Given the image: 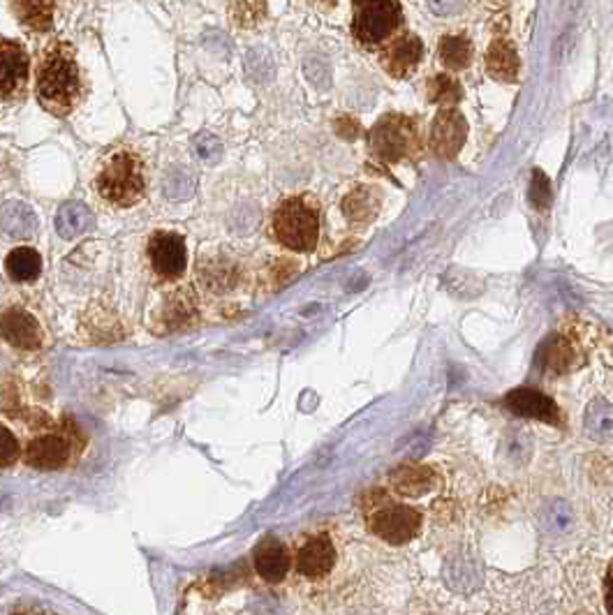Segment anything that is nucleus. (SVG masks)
<instances>
[{
	"mask_svg": "<svg viewBox=\"0 0 613 615\" xmlns=\"http://www.w3.org/2000/svg\"><path fill=\"white\" fill-rule=\"evenodd\" d=\"M84 91L74 46L65 40L51 42L40 59L35 93L42 110L54 116H67Z\"/></svg>",
	"mask_w": 613,
	"mask_h": 615,
	"instance_id": "1",
	"label": "nucleus"
},
{
	"mask_svg": "<svg viewBox=\"0 0 613 615\" xmlns=\"http://www.w3.org/2000/svg\"><path fill=\"white\" fill-rule=\"evenodd\" d=\"M97 195L112 207L127 209L135 207L146 195V171L144 160L133 148H116L112 156L102 163L95 176Z\"/></svg>",
	"mask_w": 613,
	"mask_h": 615,
	"instance_id": "2",
	"label": "nucleus"
},
{
	"mask_svg": "<svg viewBox=\"0 0 613 615\" xmlns=\"http://www.w3.org/2000/svg\"><path fill=\"white\" fill-rule=\"evenodd\" d=\"M271 232L288 250L313 252L320 241V204L309 195L283 199L271 216Z\"/></svg>",
	"mask_w": 613,
	"mask_h": 615,
	"instance_id": "3",
	"label": "nucleus"
},
{
	"mask_svg": "<svg viewBox=\"0 0 613 615\" xmlns=\"http://www.w3.org/2000/svg\"><path fill=\"white\" fill-rule=\"evenodd\" d=\"M364 519L371 534L387 544L413 542L422 530V514L403 502L389 500L385 493H373L364 504Z\"/></svg>",
	"mask_w": 613,
	"mask_h": 615,
	"instance_id": "4",
	"label": "nucleus"
},
{
	"mask_svg": "<svg viewBox=\"0 0 613 615\" xmlns=\"http://www.w3.org/2000/svg\"><path fill=\"white\" fill-rule=\"evenodd\" d=\"M417 146H419L417 121L403 114H387L385 118H380L368 135V148L373 153V158L385 165H396L405 158L415 156Z\"/></svg>",
	"mask_w": 613,
	"mask_h": 615,
	"instance_id": "5",
	"label": "nucleus"
},
{
	"mask_svg": "<svg viewBox=\"0 0 613 615\" xmlns=\"http://www.w3.org/2000/svg\"><path fill=\"white\" fill-rule=\"evenodd\" d=\"M82 447L84 442L76 438L74 426H63L54 430H44L35 435L33 440H29V445L23 449V460L25 466L33 470L54 472L74 463Z\"/></svg>",
	"mask_w": 613,
	"mask_h": 615,
	"instance_id": "6",
	"label": "nucleus"
},
{
	"mask_svg": "<svg viewBox=\"0 0 613 615\" xmlns=\"http://www.w3.org/2000/svg\"><path fill=\"white\" fill-rule=\"evenodd\" d=\"M401 17V3H394V0H366V3H356L352 33L362 44H382L398 31Z\"/></svg>",
	"mask_w": 613,
	"mask_h": 615,
	"instance_id": "7",
	"label": "nucleus"
},
{
	"mask_svg": "<svg viewBox=\"0 0 613 615\" xmlns=\"http://www.w3.org/2000/svg\"><path fill=\"white\" fill-rule=\"evenodd\" d=\"M292 557L294 572L305 581L318 583L334 574L339 562V549L329 532H313L303 536Z\"/></svg>",
	"mask_w": 613,
	"mask_h": 615,
	"instance_id": "8",
	"label": "nucleus"
},
{
	"mask_svg": "<svg viewBox=\"0 0 613 615\" xmlns=\"http://www.w3.org/2000/svg\"><path fill=\"white\" fill-rule=\"evenodd\" d=\"M146 254L153 273L160 280H178L188 267L186 239L176 232H156L148 239Z\"/></svg>",
	"mask_w": 613,
	"mask_h": 615,
	"instance_id": "9",
	"label": "nucleus"
},
{
	"mask_svg": "<svg viewBox=\"0 0 613 615\" xmlns=\"http://www.w3.org/2000/svg\"><path fill=\"white\" fill-rule=\"evenodd\" d=\"M31 76V56L21 42L0 38V97H17Z\"/></svg>",
	"mask_w": 613,
	"mask_h": 615,
	"instance_id": "10",
	"label": "nucleus"
},
{
	"mask_svg": "<svg viewBox=\"0 0 613 615\" xmlns=\"http://www.w3.org/2000/svg\"><path fill=\"white\" fill-rule=\"evenodd\" d=\"M0 338L21 352H38L44 343V333L33 313L21 305H12L0 315Z\"/></svg>",
	"mask_w": 613,
	"mask_h": 615,
	"instance_id": "11",
	"label": "nucleus"
},
{
	"mask_svg": "<svg viewBox=\"0 0 613 615\" xmlns=\"http://www.w3.org/2000/svg\"><path fill=\"white\" fill-rule=\"evenodd\" d=\"M468 139V123L456 107L440 110L430 125V150L443 160L458 156Z\"/></svg>",
	"mask_w": 613,
	"mask_h": 615,
	"instance_id": "12",
	"label": "nucleus"
},
{
	"mask_svg": "<svg viewBox=\"0 0 613 615\" xmlns=\"http://www.w3.org/2000/svg\"><path fill=\"white\" fill-rule=\"evenodd\" d=\"M252 567L264 583L278 585L283 583L290 572L294 570V557L290 549L273 534H267L264 540L252 551Z\"/></svg>",
	"mask_w": 613,
	"mask_h": 615,
	"instance_id": "13",
	"label": "nucleus"
},
{
	"mask_svg": "<svg viewBox=\"0 0 613 615\" xmlns=\"http://www.w3.org/2000/svg\"><path fill=\"white\" fill-rule=\"evenodd\" d=\"M505 407L509 413H515L519 417H532V419H542L547 424L560 426L563 424V415H560L558 405L542 392L530 389V387H521L509 392L505 396Z\"/></svg>",
	"mask_w": 613,
	"mask_h": 615,
	"instance_id": "14",
	"label": "nucleus"
},
{
	"mask_svg": "<svg viewBox=\"0 0 613 615\" xmlns=\"http://www.w3.org/2000/svg\"><path fill=\"white\" fill-rule=\"evenodd\" d=\"M197 317V301L190 290H174L167 299H163V308L156 311L153 326L158 333H174L188 329Z\"/></svg>",
	"mask_w": 613,
	"mask_h": 615,
	"instance_id": "15",
	"label": "nucleus"
},
{
	"mask_svg": "<svg viewBox=\"0 0 613 615\" xmlns=\"http://www.w3.org/2000/svg\"><path fill=\"white\" fill-rule=\"evenodd\" d=\"M199 285L209 294H225L239 283V267L225 258H204L197 264Z\"/></svg>",
	"mask_w": 613,
	"mask_h": 615,
	"instance_id": "16",
	"label": "nucleus"
},
{
	"mask_svg": "<svg viewBox=\"0 0 613 615\" xmlns=\"http://www.w3.org/2000/svg\"><path fill=\"white\" fill-rule=\"evenodd\" d=\"M422 54H424V46L419 38L401 35L385 51V67L394 76H405L419 65Z\"/></svg>",
	"mask_w": 613,
	"mask_h": 615,
	"instance_id": "17",
	"label": "nucleus"
},
{
	"mask_svg": "<svg viewBox=\"0 0 613 615\" xmlns=\"http://www.w3.org/2000/svg\"><path fill=\"white\" fill-rule=\"evenodd\" d=\"M484 65H487V72L491 80L496 82H505L512 84L519 80V70H521V61L517 49L509 44L507 40H496L489 49L487 59H484Z\"/></svg>",
	"mask_w": 613,
	"mask_h": 615,
	"instance_id": "18",
	"label": "nucleus"
},
{
	"mask_svg": "<svg viewBox=\"0 0 613 615\" xmlns=\"http://www.w3.org/2000/svg\"><path fill=\"white\" fill-rule=\"evenodd\" d=\"M343 216L354 225H368L380 213V195L371 186H356L352 192L345 195Z\"/></svg>",
	"mask_w": 613,
	"mask_h": 615,
	"instance_id": "19",
	"label": "nucleus"
},
{
	"mask_svg": "<svg viewBox=\"0 0 613 615\" xmlns=\"http://www.w3.org/2000/svg\"><path fill=\"white\" fill-rule=\"evenodd\" d=\"M0 227L17 239H31L38 232V216L23 201H8L0 209Z\"/></svg>",
	"mask_w": 613,
	"mask_h": 615,
	"instance_id": "20",
	"label": "nucleus"
},
{
	"mask_svg": "<svg viewBox=\"0 0 613 615\" xmlns=\"http://www.w3.org/2000/svg\"><path fill=\"white\" fill-rule=\"evenodd\" d=\"M6 271L14 283H33V280H38L42 273L40 252L29 246L14 248L6 260Z\"/></svg>",
	"mask_w": 613,
	"mask_h": 615,
	"instance_id": "21",
	"label": "nucleus"
},
{
	"mask_svg": "<svg viewBox=\"0 0 613 615\" xmlns=\"http://www.w3.org/2000/svg\"><path fill=\"white\" fill-rule=\"evenodd\" d=\"M12 12L17 19L35 33H49L54 29V14L56 6L54 3H29V0H21V3H12Z\"/></svg>",
	"mask_w": 613,
	"mask_h": 615,
	"instance_id": "22",
	"label": "nucleus"
},
{
	"mask_svg": "<svg viewBox=\"0 0 613 615\" xmlns=\"http://www.w3.org/2000/svg\"><path fill=\"white\" fill-rule=\"evenodd\" d=\"M93 225V213L82 201H67L56 216V229L63 239H76Z\"/></svg>",
	"mask_w": 613,
	"mask_h": 615,
	"instance_id": "23",
	"label": "nucleus"
},
{
	"mask_svg": "<svg viewBox=\"0 0 613 615\" xmlns=\"http://www.w3.org/2000/svg\"><path fill=\"white\" fill-rule=\"evenodd\" d=\"M440 61L449 72H464L472 61V44L464 35H445L438 46Z\"/></svg>",
	"mask_w": 613,
	"mask_h": 615,
	"instance_id": "24",
	"label": "nucleus"
},
{
	"mask_svg": "<svg viewBox=\"0 0 613 615\" xmlns=\"http://www.w3.org/2000/svg\"><path fill=\"white\" fill-rule=\"evenodd\" d=\"M428 100L436 102L443 110L456 107V102L461 100V86H458L449 74H436L428 82Z\"/></svg>",
	"mask_w": 613,
	"mask_h": 615,
	"instance_id": "25",
	"label": "nucleus"
},
{
	"mask_svg": "<svg viewBox=\"0 0 613 615\" xmlns=\"http://www.w3.org/2000/svg\"><path fill=\"white\" fill-rule=\"evenodd\" d=\"M433 472L426 468H403L394 475V483L398 493H422L430 486Z\"/></svg>",
	"mask_w": 613,
	"mask_h": 615,
	"instance_id": "26",
	"label": "nucleus"
},
{
	"mask_svg": "<svg viewBox=\"0 0 613 615\" xmlns=\"http://www.w3.org/2000/svg\"><path fill=\"white\" fill-rule=\"evenodd\" d=\"M585 426L595 435H611L613 432V409L606 403H593L589 407V417H585Z\"/></svg>",
	"mask_w": 613,
	"mask_h": 615,
	"instance_id": "27",
	"label": "nucleus"
},
{
	"mask_svg": "<svg viewBox=\"0 0 613 615\" xmlns=\"http://www.w3.org/2000/svg\"><path fill=\"white\" fill-rule=\"evenodd\" d=\"M19 458L21 445L17 435L6 424H0V468H12Z\"/></svg>",
	"mask_w": 613,
	"mask_h": 615,
	"instance_id": "28",
	"label": "nucleus"
},
{
	"mask_svg": "<svg viewBox=\"0 0 613 615\" xmlns=\"http://www.w3.org/2000/svg\"><path fill=\"white\" fill-rule=\"evenodd\" d=\"M267 12L264 3H235L229 6V14H232V21L237 25H252L258 23Z\"/></svg>",
	"mask_w": 613,
	"mask_h": 615,
	"instance_id": "29",
	"label": "nucleus"
},
{
	"mask_svg": "<svg viewBox=\"0 0 613 615\" xmlns=\"http://www.w3.org/2000/svg\"><path fill=\"white\" fill-rule=\"evenodd\" d=\"M544 356H547V364L555 371H563L574 362V352L565 341H555L551 347H547Z\"/></svg>",
	"mask_w": 613,
	"mask_h": 615,
	"instance_id": "30",
	"label": "nucleus"
},
{
	"mask_svg": "<svg viewBox=\"0 0 613 615\" xmlns=\"http://www.w3.org/2000/svg\"><path fill=\"white\" fill-rule=\"evenodd\" d=\"M602 591H604V606H606V613L613 615V560L609 562V567H606Z\"/></svg>",
	"mask_w": 613,
	"mask_h": 615,
	"instance_id": "31",
	"label": "nucleus"
},
{
	"mask_svg": "<svg viewBox=\"0 0 613 615\" xmlns=\"http://www.w3.org/2000/svg\"><path fill=\"white\" fill-rule=\"evenodd\" d=\"M336 133L347 139L360 137V123H354L352 118H341V121H336Z\"/></svg>",
	"mask_w": 613,
	"mask_h": 615,
	"instance_id": "32",
	"label": "nucleus"
}]
</instances>
